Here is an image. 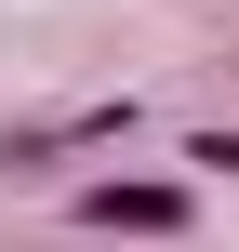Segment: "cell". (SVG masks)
I'll return each mask as SVG.
<instances>
[{
    "mask_svg": "<svg viewBox=\"0 0 239 252\" xmlns=\"http://www.w3.org/2000/svg\"><path fill=\"white\" fill-rule=\"evenodd\" d=\"M93 226H186L173 186H93Z\"/></svg>",
    "mask_w": 239,
    "mask_h": 252,
    "instance_id": "obj_1",
    "label": "cell"
}]
</instances>
